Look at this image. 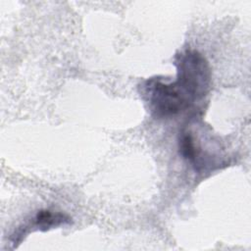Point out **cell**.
Wrapping results in <instances>:
<instances>
[{
    "instance_id": "1",
    "label": "cell",
    "mask_w": 251,
    "mask_h": 251,
    "mask_svg": "<svg viewBox=\"0 0 251 251\" xmlns=\"http://www.w3.org/2000/svg\"><path fill=\"white\" fill-rule=\"evenodd\" d=\"M149 107L158 118H169L189 108L196 100L177 80L166 83L152 79L146 84Z\"/></svg>"
},
{
    "instance_id": "2",
    "label": "cell",
    "mask_w": 251,
    "mask_h": 251,
    "mask_svg": "<svg viewBox=\"0 0 251 251\" xmlns=\"http://www.w3.org/2000/svg\"><path fill=\"white\" fill-rule=\"evenodd\" d=\"M178 80L197 100L209 90L210 67L206 59L195 50H187L176 58Z\"/></svg>"
},
{
    "instance_id": "3",
    "label": "cell",
    "mask_w": 251,
    "mask_h": 251,
    "mask_svg": "<svg viewBox=\"0 0 251 251\" xmlns=\"http://www.w3.org/2000/svg\"><path fill=\"white\" fill-rule=\"evenodd\" d=\"M34 225L40 230H47L54 226L69 224L71 219L61 213H52L49 210H40L35 216Z\"/></svg>"
},
{
    "instance_id": "4",
    "label": "cell",
    "mask_w": 251,
    "mask_h": 251,
    "mask_svg": "<svg viewBox=\"0 0 251 251\" xmlns=\"http://www.w3.org/2000/svg\"><path fill=\"white\" fill-rule=\"evenodd\" d=\"M178 149L179 154L182 156L183 159L193 164H196L198 152L195 146L194 139L190 132H181L178 139Z\"/></svg>"
}]
</instances>
